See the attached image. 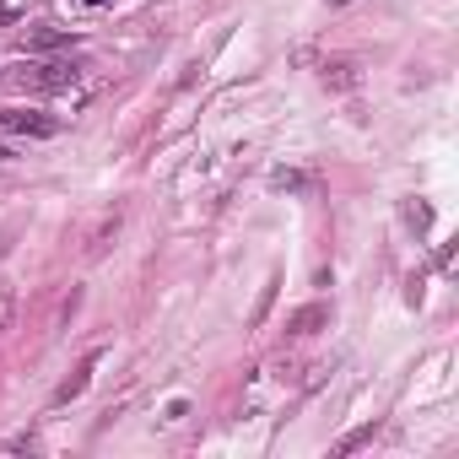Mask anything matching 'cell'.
Returning a JSON list of instances; mask_svg holds the SVG:
<instances>
[{"label": "cell", "instance_id": "cell-8", "mask_svg": "<svg viewBox=\"0 0 459 459\" xmlns=\"http://www.w3.org/2000/svg\"><path fill=\"white\" fill-rule=\"evenodd\" d=\"M12 319H17V292L0 287V330H12Z\"/></svg>", "mask_w": 459, "mask_h": 459}, {"label": "cell", "instance_id": "cell-1", "mask_svg": "<svg viewBox=\"0 0 459 459\" xmlns=\"http://www.w3.org/2000/svg\"><path fill=\"white\" fill-rule=\"evenodd\" d=\"M76 76H82V65L55 60V65H28V71L17 76V87H22V92H71Z\"/></svg>", "mask_w": 459, "mask_h": 459}, {"label": "cell", "instance_id": "cell-5", "mask_svg": "<svg viewBox=\"0 0 459 459\" xmlns=\"http://www.w3.org/2000/svg\"><path fill=\"white\" fill-rule=\"evenodd\" d=\"M319 325H330V308H325V303H314V308H303V314L292 319V335H314Z\"/></svg>", "mask_w": 459, "mask_h": 459}, {"label": "cell", "instance_id": "cell-3", "mask_svg": "<svg viewBox=\"0 0 459 459\" xmlns=\"http://www.w3.org/2000/svg\"><path fill=\"white\" fill-rule=\"evenodd\" d=\"M119 221H125V211H119V205H114V211H108V216H103V221H98V227H92V238H87V255H92V260H98V255H103V249H108V238H114V233H119Z\"/></svg>", "mask_w": 459, "mask_h": 459}, {"label": "cell", "instance_id": "cell-9", "mask_svg": "<svg viewBox=\"0 0 459 459\" xmlns=\"http://www.w3.org/2000/svg\"><path fill=\"white\" fill-rule=\"evenodd\" d=\"M314 178L308 173H276V189H308Z\"/></svg>", "mask_w": 459, "mask_h": 459}, {"label": "cell", "instance_id": "cell-2", "mask_svg": "<svg viewBox=\"0 0 459 459\" xmlns=\"http://www.w3.org/2000/svg\"><path fill=\"white\" fill-rule=\"evenodd\" d=\"M0 130H12V135H33V141H49V135H60V119L33 114V108H0Z\"/></svg>", "mask_w": 459, "mask_h": 459}, {"label": "cell", "instance_id": "cell-10", "mask_svg": "<svg viewBox=\"0 0 459 459\" xmlns=\"http://www.w3.org/2000/svg\"><path fill=\"white\" fill-rule=\"evenodd\" d=\"M0 157H6V146H0Z\"/></svg>", "mask_w": 459, "mask_h": 459}, {"label": "cell", "instance_id": "cell-4", "mask_svg": "<svg viewBox=\"0 0 459 459\" xmlns=\"http://www.w3.org/2000/svg\"><path fill=\"white\" fill-rule=\"evenodd\" d=\"M325 87H357V60H330L325 65Z\"/></svg>", "mask_w": 459, "mask_h": 459}, {"label": "cell", "instance_id": "cell-6", "mask_svg": "<svg viewBox=\"0 0 459 459\" xmlns=\"http://www.w3.org/2000/svg\"><path fill=\"white\" fill-rule=\"evenodd\" d=\"M60 44H71L65 28H39V33H28V49H60Z\"/></svg>", "mask_w": 459, "mask_h": 459}, {"label": "cell", "instance_id": "cell-7", "mask_svg": "<svg viewBox=\"0 0 459 459\" xmlns=\"http://www.w3.org/2000/svg\"><path fill=\"white\" fill-rule=\"evenodd\" d=\"M373 437H378V427H373V421H368V427H357V432H346V437H341V443H335V454H357V448H368V443H373Z\"/></svg>", "mask_w": 459, "mask_h": 459}]
</instances>
